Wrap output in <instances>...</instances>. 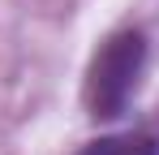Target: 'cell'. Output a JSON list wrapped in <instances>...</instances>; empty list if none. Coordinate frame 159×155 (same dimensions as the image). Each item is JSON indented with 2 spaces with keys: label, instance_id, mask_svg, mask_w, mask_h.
Segmentation results:
<instances>
[{
  "label": "cell",
  "instance_id": "obj_2",
  "mask_svg": "<svg viewBox=\"0 0 159 155\" xmlns=\"http://www.w3.org/2000/svg\"><path fill=\"white\" fill-rule=\"evenodd\" d=\"M78 155H159V142L151 134H107L86 142Z\"/></svg>",
  "mask_w": 159,
  "mask_h": 155
},
{
  "label": "cell",
  "instance_id": "obj_1",
  "mask_svg": "<svg viewBox=\"0 0 159 155\" xmlns=\"http://www.w3.org/2000/svg\"><path fill=\"white\" fill-rule=\"evenodd\" d=\"M142 73H146V35L142 30L107 35L99 43V52L90 56L86 86H82V99L90 108V116H99V121L120 116L129 108V99L138 95Z\"/></svg>",
  "mask_w": 159,
  "mask_h": 155
}]
</instances>
